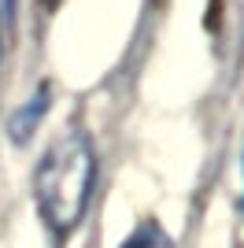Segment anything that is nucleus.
<instances>
[{
	"instance_id": "7ed1b4c3",
	"label": "nucleus",
	"mask_w": 244,
	"mask_h": 248,
	"mask_svg": "<svg viewBox=\"0 0 244 248\" xmlns=\"http://www.w3.org/2000/svg\"><path fill=\"white\" fill-rule=\"evenodd\" d=\"M122 248H170V241H167L159 222H144V226H137L130 237L122 241Z\"/></svg>"
},
{
	"instance_id": "f03ea898",
	"label": "nucleus",
	"mask_w": 244,
	"mask_h": 248,
	"mask_svg": "<svg viewBox=\"0 0 244 248\" xmlns=\"http://www.w3.org/2000/svg\"><path fill=\"white\" fill-rule=\"evenodd\" d=\"M48 104H52V93H48V85H37L26 100L11 111V123H8V134L15 145H26L30 141V134L41 126V119L48 115Z\"/></svg>"
},
{
	"instance_id": "20e7f679",
	"label": "nucleus",
	"mask_w": 244,
	"mask_h": 248,
	"mask_svg": "<svg viewBox=\"0 0 244 248\" xmlns=\"http://www.w3.org/2000/svg\"><path fill=\"white\" fill-rule=\"evenodd\" d=\"M11 8H15V0H4V11H8V15H11Z\"/></svg>"
},
{
	"instance_id": "f257e3e1",
	"label": "nucleus",
	"mask_w": 244,
	"mask_h": 248,
	"mask_svg": "<svg viewBox=\"0 0 244 248\" xmlns=\"http://www.w3.org/2000/svg\"><path fill=\"white\" fill-rule=\"evenodd\" d=\"M92 178H96V152L81 130H67L45 148L33 170V200L41 218L56 233H71L81 222L89 207Z\"/></svg>"
}]
</instances>
